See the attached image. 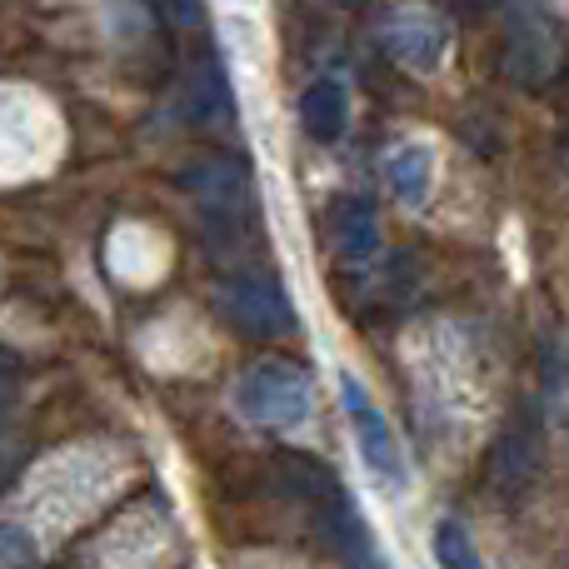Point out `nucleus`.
Segmentation results:
<instances>
[{
  "instance_id": "obj_1",
  "label": "nucleus",
  "mask_w": 569,
  "mask_h": 569,
  "mask_svg": "<svg viewBox=\"0 0 569 569\" xmlns=\"http://www.w3.org/2000/svg\"><path fill=\"white\" fill-rule=\"evenodd\" d=\"M236 410L250 425H266V430H290V425L310 420L315 410V385L305 375V365L266 355V360L246 365L236 380Z\"/></svg>"
},
{
  "instance_id": "obj_2",
  "label": "nucleus",
  "mask_w": 569,
  "mask_h": 569,
  "mask_svg": "<svg viewBox=\"0 0 569 569\" xmlns=\"http://www.w3.org/2000/svg\"><path fill=\"white\" fill-rule=\"evenodd\" d=\"M220 315L236 325L240 335H256V340H276V335L295 330V315H290V300L280 295L276 280L266 276H240V280H226L220 284Z\"/></svg>"
},
{
  "instance_id": "obj_3",
  "label": "nucleus",
  "mask_w": 569,
  "mask_h": 569,
  "mask_svg": "<svg viewBox=\"0 0 569 569\" xmlns=\"http://www.w3.org/2000/svg\"><path fill=\"white\" fill-rule=\"evenodd\" d=\"M340 390H345V410H350V430H355V445H360L365 470H370L380 485L400 490V485H405V455H400V440H395L390 420H385V415L365 400V390H360V380H355V375H345Z\"/></svg>"
},
{
  "instance_id": "obj_4",
  "label": "nucleus",
  "mask_w": 569,
  "mask_h": 569,
  "mask_svg": "<svg viewBox=\"0 0 569 569\" xmlns=\"http://www.w3.org/2000/svg\"><path fill=\"white\" fill-rule=\"evenodd\" d=\"M380 40H385V50H390L400 66L425 70V76H430V70H440L445 50H450V26H445L435 10L400 6V10H390V16H385Z\"/></svg>"
},
{
  "instance_id": "obj_5",
  "label": "nucleus",
  "mask_w": 569,
  "mask_h": 569,
  "mask_svg": "<svg viewBox=\"0 0 569 569\" xmlns=\"http://www.w3.org/2000/svg\"><path fill=\"white\" fill-rule=\"evenodd\" d=\"M555 70V40L550 26L540 16H530L525 0L510 6V20H505V76L525 90H540Z\"/></svg>"
},
{
  "instance_id": "obj_6",
  "label": "nucleus",
  "mask_w": 569,
  "mask_h": 569,
  "mask_svg": "<svg viewBox=\"0 0 569 569\" xmlns=\"http://www.w3.org/2000/svg\"><path fill=\"white\" fill-rule=\"evenodd\" d=\"M535 475H540V435H535V420L530 415H510L505 430L495 435L490 485L505 495V500H520V495L535 485Z\"/></svg>"
},
{
  "instance_id": "obj_7",
  "label": "nucleus",
  "mask_w": 569,
  "mask_h": 569,
  "mask_svg": "<svg viewBox=\"0 0 569 569\" xmlns=\"http://www.w3.org/2000/svg\"><path fill=\"white\" fill-rule=\"evenodd\" d=\"M330 250L340 256V266L365 270L380 256V216L365 196H345L330 206Z\"/></svg>"
},
{
  "instance_id": "obj_8",
  "label": "nucleus",
  "mask_w": 569,
  "mask_h": 569,
  "mask_svg": "<svg viewBox=\"0 0 569 569\" xmlns=\"http://www.w3.org/2000/svg\"><path fill=\"white\" fill-rule=\"evenodd\" d=\"M180 180H186V190H196L206 200V210L216 220H236L246 210V170L236 160H200Z\"/></svg>"
},
{
  "instance_id": "obj_9",
  "label": "nucleus",
  "mask_w": 569,
  "mask_h": 569,
  "mask_svg": "<svg viewBox=\"0 0 569 569\" xmlns=\"http://www.w3.org/2000/svg\"><path fill=\"white\" fill-rule=\"evenodd\" d=\"M300 126H305V136H310L315 146H335V140L345 136V126H350V96H345V86L335 76H320V80L305 86Z\"/></svg>"
},
{
  "instance_id": "obj_10",
  "label": "nucleus",
  "mask_w": 569,
  "mask_h": 569,
  "mask_svg": "<svg viewBox=\"0 0 569 569\" xmlns=\"http://www.w3.org/2000/svg\"><path fill=\"white\" fill-rule=\"evenodd\" d=\"M186 116L196 120V126H226V120L236 116V106H230V80H226L220 56H200V66L190 70V80H186Z\"/></svg>"
},
{
  "instance_id": "obj_11",
  "label": "nucleus",
  "mask_w": 569,
  "mask_h": 569,
  "mask_svg": "<svg viewBox=\"0 0 569 569\" xmlns=\"http://www.w3.org/2000/svg\"><path fill=\"white\" fill-rule=\"evenodd\" d=\"M276 460H280V480L290 485V495H295V500H305L310 510H320L325 500L345 495L340 475H335L325 460H315V455H305V450H280Z\"/></svg>"
},
{
  "instance_id": "obj_12",
  "label": "nucleus",
  "mask_w": 569,
  "mask_h": 569,
  "mask_svg": "<svg viewBox=\"0 0 569 569\" xmlns=\"http://www.w3.org/2000/svg\"><path fill=\"white\" fill-rule=\"evenodd\" d=\"M385 180H390V190H395L400 206H425V200H430V186H435V156L425 146L390 150V160H385Z\"/></svg>"
},
{
  "instance_id": "obj_13",
  "label": "nucleus",
  "mask_w": 569,
  "mask_h": 569,
  "mask_svg": "<svg viewBox=\"0 0 569 569\" xmlns=\"http://www.w3.org/2000/svg\"><path fill=\"white\" fill-rule=\"evenodd\" d=\"M435 565L440 569H485L480 550H475L470 530L460 520H440L435 525Z\"/></svg>"
},
{
  "instance_id": "obj_14",
  "label": "nucleus",
  "mask_w": 569,
  "mask_h": 569,
  "mask_svg": "<svg viewBox=\"0 0 569 569\" xmlns=\"http://www.w3.org/2000/svg\"><path fill=\"white\" fill-rule=\"evenodd\" d=\"M0 569H36V540L20 525H0Z\"/></svg>"
},
{
  "instance_id": "obj_15",
  "label": "nucleus",
  "mask_w": 569,
  "mask_h": 569,
  "mask_svg": "<svg viewBox=\"0 0 569 569\" xmlns=\"http://www.w3.org/2000/svg\"><path fill=\"white\" fill-rule=\"evenodd\" d=\"M545 390L555 400V415H560V395H565V360H560V335L545 340Z\"/></svg>"
},
{
  "instance_id": "obj_16",
  "label": "nucleus",
  "mask_w": 569,
  "mask_h": 569,
  "mask_svg": "<svg viewBox=\"0 0 569 569\" xmlns=\"http://www.w3.org/2000/svg\"><path fill=\"white\" fill-rule=\"evenodd\" d=\"M150 6H156V16L170 20V26H200V16H206L200 0H150Z\"/></svg>"
},
{
  "instance_id": "obj_17",
  "label": "nucleus",
  "mask_w": 569,
  "mask_h": 569,
  "mask_svg": "<svg viewBox=\"0 0 569 569\" xmlns=\"http://www.w3.org/2000/svg\"><path fill=\"white\" fill-rule=\"evenodd\" d=\"M16 390H20V360L10 350H0V405L16 400Z\"/></svg>"
},
{
  "instance_id": "obj_18",
  "label": "nucleus",
  "mask_w": 569,
  "mask_h": 569,
  "mask_svg": "<svg viewBox=\"0 0 569 569\" xmlns=\"http://www.w3.org/2000/svg\"><path fill=\"white\" fill-rule=\"evenodd\" d=\"M460 6H465V10H490L495 0H460Z\"/></svg>"
},
{
  "instance_id": "obj_19",
  "label": "nucleus",
  "mask_w": 569,
  "mask_h": 569,
  "mask_svg": "<svg viewBox=\"0 0 569 569\" xmlns=\"http://www.w3.org/2000/svg\"><path fill=\"white\" fill-rule=\"evenodd\" d=\"M335 6H360V0H335Z\"/></svg>"
}]
</instances>
